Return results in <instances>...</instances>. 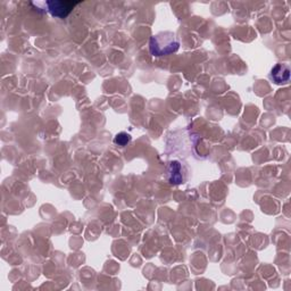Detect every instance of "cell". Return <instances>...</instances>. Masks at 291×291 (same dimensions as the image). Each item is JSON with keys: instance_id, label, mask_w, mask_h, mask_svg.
<instances>
[{"instance_id": "2", "label": "cell", "mask_w": 291, "mask_h": 291, "mask_svg": "<svg viewBox=\"0 0 291 291\" xmlns=\"http://www.w3.org/2000/svg\"><path fill=\"white\" fill-rule=\"evenodd\" d=\"M78 4H80V2L52 0V2H47L46 6H47V11L51 14V16L58 18H66Z\"/></svg>"}, {"instance_id": "4", "label": "cell", "mask_w": 291, "mask_h": 291, "mask_svg": "<svg viewBox=\"0 0 291 291\" xmlns=\"http://www.w3.org/2000/svg\"><path fill=\"white\" fill-rule=\"evenodd\" d=\"M169 180L171 183L180 184L183 182V175H182V165L180 162L173 161L169 165Z\"/></svg>"}, {"instance_id": "1", "label": "cell", "mask_w": 291, "mask_h": 291, "mask_svg": "<svg viewBox=\"0 0 291 291\" xmlns=\"http://www.w3.org/2000/svg\"><path fill=\"white\" fill-rule=\"evenodd\" d=\"M180 47L174 33L162 32L152 36L149 41V50L152 56L161 57L175 52Z\"/></svg>"}, {"instance_id": "3", "label": "cell", "mask_w": 291, "mask_h": 291, "mask_svg": "<svg viewBox=\"0 0 291 291\" xmlns=\"http://www.w3.org/2000/svg\"><path fill=\"white\" fill-rule=\"evenodd\" d=\"M271 77L277 85H283L287 83L290 78V68L285 64H277L271 70Z\"/></svg>"}, {"instance_id": "5", "label": "cell", "mask_w": 291, "mask_h": 291, "mask_svg": "<svg viewBox=\"0 0 291 291\" xmlns=\"http://www.w3.org/2000/svg\"><path fill=\"white\" fill-rule=\"evenodd\" d=\"M131 141V136L129 133L126 132H121V133H117L114 138V142L120 147H124L126 146L129 142Z\"/></svg>"}]
</instances>
